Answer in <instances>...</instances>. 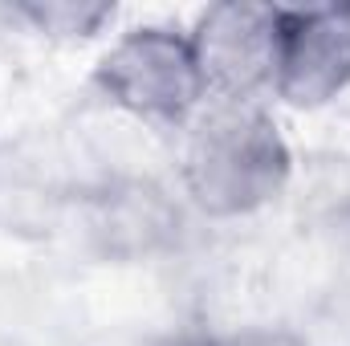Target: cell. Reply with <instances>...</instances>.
Wrapping results in <instances>:
<instances>
[{
  "label": "cell",
  "mask_w": 350,
  "mask_h": 346,
  "mask_svg": "<svg viewBox=\"0 0 350 346\" xmlns=\"http://www.w3.org/2000/svg\"><path fill=\"white\" fill-rule=\"evenodd\" d=\"M187 191L212 216H245L281 196L289 147L253 102H216L191 131L183 155Z\"/></svg>",
  "instance_id": "6da1fadb"
},
{
  "label": "cell",
  "mask_w": 350,
  "mask_h": 346,
  "mask_svg": "<svg viewBox=\"0 0 350 346\" xmlns=\"http://www.w3.org/2000/svg\"><path fill=\"white\" fill-rule=\"evenodd\" d=\"M102 94L151 122H183L204 94V78L191 53V41L172 29H135L126 33L98 66Z\"/></svg>",
  "instance_id": "7a4b0ae2"
},
{
  "label": "cell",
  "mask_w": 350,
  "mask_h": 346,
  "mask_svg": "<svg viewBox=\"0 0 350 346\" xmlns=\"http://www.w3.org/2000/svg\"><path fill=\"white\" fill-rule=\"evenodd\" d=\"M191 53L204 94H216V102H249L257 90L273 86L277 8L241 0L212 4L191 33Z\"/></svg>",
  "instance_id": "3957f363"
},
{
  "label": "cell",
  "mask_w": 350,
  "mask_h": 346,
  "mask_svg": "<svg viewBox=\"0 0 350 346\" xmlns=\"http://www.w3.org/2000/svg\"><path fill=\"white\" fill-rule=\"evenodd\" d=\"M350 86V8H277L273 90L293 106H326Z\"/></svg>",
  "instance_id": "277c9868"
},
{
  "label": "cell",
  "mask_w": 350,
  "mask_h": 346,
  "mask_svg": "<svg viewBox=\"0 0 350 346\" xmlns=\"http://www.w3.org/2000/svg\"><path fill=\"white\" fill-rule=\"evenodd\" d=\"M25 16L37 25V29H45V33H66V37H86L94 33L106 16H110V8L106 4H74V0H53V4H25Z\"/></svg>",
  "instance_id": "5b68a950"
},
{
  "label": "cell",
  "mask_w": 350,
  "mask_h": 346,
  "mask_svg": "<svg viewBox=\"0 0 350 346\" xmlns=\"http://www.w3.org/2000/svg\"><path fill=\"white\" fill-rule=\"evenodd\" d=\"M224 346H306V343L297 334H289V330H249V334L228 338Z\"/></svg>",
  "instance_id": "8992f818"
},
{
  "label": "cell",
  "mask_w": 350,
  "mask_h": 346,
  "mask_svg": "<svg viewBox=\"0 0 350 346\" xmlns=\"http://www.w3.org/2000/svg\"><path fill=\"white\" fill-rule=\"evenodd\" d=\"M159 346H224V343H220V338H208V334L187 330V334H172V338H163Z\"/></svg>",
  "instance_id": "52a82bcc"
}]
</instances>
